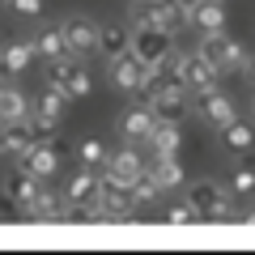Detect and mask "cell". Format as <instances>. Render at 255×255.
<instances>
[{"label": "cell", "instance_id": "cell-1", "mask_svg": "<svg viewBox=\"0 0 255 255\" xmlns=\"http://www.w3.org/2000/svg\"><path fill=\"white\" fill-rule=\"evenodd\" d=\"M187 204L196 209L200 221H234V191L217 179L187 183Z\"/></svg>", "mask_w": 255, "mask_h": 255}, {"label": "cell", "instance_id": "cell-2", "mask_svg": "<svg viewBox=\"0 0 255 255\" xmlns=\"http://www.w3.org/2000/svg\"><path fill=\"white\" fill-rule=\"evenodd\" d=\"M128 26H149V30L179 34V30H187V17L174 13L170 0H132L128 4Z\"/></svg>", "mask_w": 255, "mask_h": 255}, {"label": "cell", "instance_id": "cell-3", "mask_svg": "<svg viewBox=\"0 0 255 255\" xmlns=\"http://www.w3.org/2000/svg\"><path fill=\"white\" fill-rule=\"evenodd\" d=\"M145 102L166 124H187L191 119V90H183V85H149Z\"/></svg>", "mask_w": 255, "mask_h": 255}, {"label": "cell", "instance_id": "cell-4", "mask_svg": "<svg viewBox=\"0 0 255 255\" xmlns=\"http://www.w3.org/2000/svg\"><path fill=\"white\" fill-rule=\"evenodd\" d=\"M149 170V162L136 153L132 145H124V149H115V153H107V162H102V183H115V187H132V183L140 179V174Z\"/></svg>", "mask_w": 255, "mask_h": 255}, {"label": "cell", "instance_id": "cell-5", "mask_svg": "<svg viewBox=\"0 0 255 255\" xmlns=\"http://www.w3.org/2000/svg\"><path fill=\"white\" fill-rule=\"evenodd\" d=\"M107 68H111V85H115L119 94H145L149 90V77H153V73H149V64L140 60V55H132V51L119 55V60H111Z\"/></svg>", "mask_w": 255, "mask_h": 255}, {"label": "cell", "instance_id": "cell-6", "mask_svg": "<svg viewBox=\"0 0 255 255\" xmlns=\"http://www.w3.org/2000/svg\"><path fill=\"white\" fill-rule=\"evenodd\" d=\"M38 140H51V132H47V128H38L34 119H21V124L0 128V149H4V157H26Z\"/></svg>", "mask_w": 255, "mask_h": 255}, {"label": "cell", "instance_id": "cell-7", "mask_svg": "<svg viewBox=\"0 0 255 255\" xmlns=\"http://www.w3.org/2000/svg\"><path fill=\"white\" fill-rule=\"evenodd\" d=\"M64 30V43H68V51L73 55H94L98 51V21L85 17V13H68V17L60 21Z\"/></svg>", "mask_w": 255, "mask_h": 255}, {"label": "cell", "instance_id": "cell-8", "mask_svg": "<svg viewBox=\"0 0 255 255\" xmlns=\"http://www.w3.org/2000/svg\"><path fill=\"white\" fill-rule=\"evenodd\" d=\"M68 94L60 90V85H47L43 94L34 98V107H30V119H34L38 128H47V132H55V128L64 124V115H68Z\"/></svg>", "mask_w": 255, "mask_h": 255}, {"label": "cell", "instance_id": "cell-9", "mask_svg": "<svg viewBox=\"0 0 255 255\" xmlns=\"http://www.w3.org/2000/svg\"><path fill=\"white\" fill-rule=\"evenodd\" d=\"M179 81H183V90H191V94H204V90H217L221 73L213 68L209 60H200L196 51H183V55H179Z\"/></svg>", "mask_w": 255, "mask_h": 255}, {"label": "cell", "instance_id": "cell-10", "mask_svg": "<svg viewBox=\"0 0 255 255\" xmlns=\"http://www.w3.org/2000/svg\"><path fill=\"white\" fill-rule=\"evenodd\" d=\"M170 51H174V34H166V30H149V26H132V55H140L149 68L162 64Z\"/></svg>", "mask_w": 255, "mask_h": 255}, {"label": "cell", "instance_id": "cell-11", "mask_svg": "<svg viewBox=\"0 0 255 255\" xmlns=\"http://www.w3.org/2000/svg\"><path fill=\"white\" fill-rule=\"evenodd\" d=\"M191 111H196V115H200L209 128H226L230 119H238L234 98H230V94H221V90H204V94H196V98H191Z\"/></svg>", "mask_w": 255, "mask_h": 255}, {"label": "cell", "instance_id": "cell-12", "mask_svg": "<svg viewBox=\"0 0 255 255\" xmlns=\"http://www.w3.org/2000/svg\"><path fill=\"white\" fill-rule=\"evenodd\" d=\"M98 213H102V221H132L136 217V200H132V191L128 187H115V183H102V191H98Z\"/></svg>", "mask_w": 255, "mask_h": 255}, {"label": "cell", "instance_id": "cell-13", "mask_svg": "<svg viewBox=\"0 0 255 255\" xmlns=\"http://www.w3.org/2000/svg\"><path fill=\"white\" fill-rule=\"evenodd\" d=\"M153 124H157V115H153V107H149V102H140V107H128V111H119V119H115L119 136H124L128 145H140V140H149Z\"/></svg>", "mask_w": 255, "mask_h": 255}, {"label": "cell", "instance_id": "cell-14", "mask_svg": "<svg viewBox=\"0 0 255 255\" xmlns=\"http://www.w3.org/2000/svg\"><path fill=\"white\" fill-rule=\"evenodd\" d=\"M0 191H4V196H9V200L17 204L21 213H26L30 204H34V196L43 191V179H38V174H30L26 166L17 162V170H9V174H4V183H0Z\"/></svg>", "mask_w": 255, "mask_h": 255}, {"label": "cell", "instance_id": "cell-15", "mask_svg": "<svg viewBox=\"0 0 255 255\" xmlns=\"http://www.w3.org/2000/svg\"><path fill=\"white\" fill-rule=\"evenodd\" d=\"M34 38H13V43L0 47V81H13V77H26V68L34 64Z\"/></svg>", "mask_w": 255, "mask_h": 255}, {"label": "cell", "instance_id": "cell-16", "mask_svg": "<svg viewBox=\"0 0 255 255\" xmlns=\"http://www.w3.org/2000/svg\"><path fill=\"white\" fill-rule=\"evenodd\" d=\"M132 51V26L128 21H98V55L102 60H119Z\"/></svg>", "mask_w": 255, "mask_h": 255}, {"label": "cell", "instance_id": "cell-17", "mask_svg": "<svg viewBox=\"0 0 255 255\" xmlns=\"http://www.w3.org/2000/svg\"><path fill=\"white\" fill-rule=\"evenodd\" d=\"M21 166H26L30 174H38V179H51V174H60V162H64V149L51 145V140H38L34 149H30L26 157H17Z\"/></svg>", "mask_w": 255, "mask_h": 255}, {"label": "cell", "instance_id": "cell-18", "mask_svg": "<svg viewBox=\"0 0 255 255\" xmlns=\"http://www.w3.org/2000/svg\"><path fill=\"white\" fill-rule=\"evenodd\" d=\"M64 209H68V196H60V191L43 187L34 196V204L26 209V221H43V226H60L64 221Z\"/></svg>", "mask_w": 255, "mask_h": 255}, {"label": "cell", "instance_id": "cell-19", "mask_svg": "<svg viewBox=\"0 0 255 255\" xmlns=\"http://www.w3.org/2000/svg\"><path fill=\"white\" fill-rule=\"evenodd\" d=\"M30 107H34V102L26 98V90H17L13 81H0V128L30 119Z\"/></svg>", "mask_w": 255, "mask_h": 255}, {"label": "cell", "instance_id": "cell-20", "mask_svg": "<svg viewBox=\"0 0 255 255\" xmlns=\"http://www.w3.org/2000/svg\"><path fill=\"white\" fill-rule=\"evenodd\" d=\"M187 26H196L200 34L221 30V26H226V0H196V9H191Z\"/></svg>", "mask_w": 255, "mask_h": 255}, {"label": "cell", "instance_id": "cell-21", "mask_svg": "<svg viewBox=\"0 0 255 255\" xmlns=\"http://www.w3.org/2000/svg\"><path fill=\"white\" fill-rule=\"evenodd\" d=\"M149 174L157 179V187H162V191L183 187V162H179V153H153V166H149Z\"/></svg>", "mask_w": 255, "mask_h": 255}, {"label": "cell", "instance_id": "cell-22", "mask_svg": "<svg viewBox=\"0 0 255 255\" xmlns=\"http://www.w3.org/2000/svg\"><path fill=\"white\" fill-rule=\"evenodd\" d=\"M98 191H102V174L94 170V166H81V170L68 179L64 196H68V200H98Z\"/></svg>", "mask_w": 255, "mask_h": 255}, {"label": "cell", "instance_id": "cell-23", "mask_svg": "<svg viewBox=\"0 0 255 255\" xmlns=\"http://www.w3.org/2000/svg\"><path fill=\"white\" fill-rule=\"evenodd\" d=\"M34 51H38V60H55V55H68V43H64L60 21H51V26H38V34H34Z\"/></svg>", "mask_w": 255, "mask_h": 255}, {"label": "cell", "instance_id": "cell-24", "mask_svg": "<svg viewBox=\"0 0 255 255\" xmlns=\"http://www.w3.org/2000/svg\"><path fill=\"white\" fill-rule=\"evenodd\" d=\"M230 43H234V38H226L221 30H209V34H200V43H196V55H200V60H209L213 68L221 73V64H226Z\"/></svg>", "mask_w": 255, "mask_h": 255}, {"label": "cell", "instance_id": "cell-25", "mask_svg": "<svg viewBox=\"0 0 255 255\" xmlns=\"http://www.w3.org/2000/svg\"><path fill=\"white\" fill-rule=\"evenodd\" d=\"M179 128H183V124H166V119H157L153 132H149L153 153H179V145H183V132H179Z\"/></svg>", "mask_w": 255, "mask_h": 255}, {"label": "cell", "instance_id": "cell-26", "mask_svg": "<svg viewBox=\"0 0 255 255\" xmlns=\"http://www.w3.org/2000/svg\"><path fill=\"white\" fill-rule=\"evenodd\" d=\"M60 90L68 94L73 102H77V98H90V94H94V73L85 68L81 60H77L73 68H68V77H64V85H60Z\"/></svg>", "mask_w": 255, "mask_h": 255}, {"label": "cell", "instance_id": "cell-27", "mask_svg": "<svg viewBox=\"0 0 255 255\" xmlns=\"http://www.w3.org/2000/svg\"><path fill=\"white\" fill-rule=\"evenodd\" d=\"M217 132H221V145H226V149H238V153H247V149L255 145V128L243 124V119H230V124L217 128Z\"/></svg>", "mask_w": 255, "mask_h": 255}, {"label": "cell", "instance_id": "cell-28", "mask_svg": "<svg viewBox=\"0 0 255 255\" xmlns=\"http://www.w3.org/2000/svg\"><path fill=\"white\" fill-rule=\"evenodd\" d=\"M128 191H132V200H136V209H149V204H157V200H162V196H166V191L162 187H157V179H153V174H140V179L136 183H132V187H128Z\"/></svg>", "mask_w": 255, "mask_h": 255}, {"label": "cell", "instance_id": "cell-29", "mask_svg": "<svg viewBox=\"0 0 255 255\" xmlns=\"http://www.w3.org/2000/svg\"><path fill=\"white\" fill-rule=\"evenodd\" d=\"M230 191H234V200H243V196H255V166L251 162H238L234 170H230Z\"/></svg>", "mask_w": 255, "mask_h": 255}, {"label": "cell", "instance_id": "cell-30", "mask_svg": "<svg viewBox=\"0 0 255 255\" xmlns=\"http://www.w3.org/2000/svg\"><path fill=\"white\" fill-rule=\"evenodd\" d=\"M77 162L102 170V162H107V145H102L98 136H81V140H77Z\"/></svg>", "mask_w": 255, "mask_h": 255}, {"label": "cell", "instance_id": "cell-31", "mask_svg": "<svg viewBox=\"0 0 255 255\" xmlns=\"http://www.w3.org/2000/svg\"><path fill=\"white\" fill-rule=\"evenodd\" d=\"M162 221H170V226H196L200 217H196V209H191V204H187V196H183L179 204H170V209L162 213Z\"/></svg>", "mask_w": 255, "mask_h": 255}, {"label": "cell", "instance_id": "cell-32", "mask_svg": "<svg viewBox=\"0 0 255 255\" xmlns=\"http://www.w3.org/2000/svg\"><path fill=\"white\" fill-rule=\"evenodd\" d=\"M247 60H251V55H247V47H243V43H230L226 64H221V73H243V68H247Z\"/></svg>", "mask_w": 255, "mask_h": 255}, {"label": "cell", "instance_id": "cell-33", "mask_svg": "<svg viewBox=\"0 0 255 255\" xmlns=\"http://www.w3.org/2000/svg\"><path fill=\"white\" fill-rule=\"evenodd\" d=\"M4 4H9L17 17H38V13H43V0H4Z\"/></svg>", "mask_w": 255, "mask_h": 255}, {"label": "cell", "instance_id": "cell-34", "mask_svg": "<svg viewBox=\"0 0 255 255\" xmlns=\"http://www.w3.org/2000/svg\"><path fill=\"white\" fill-rule=\"evenodd\" d=\"M170 4H174L179 17H191V9H196V0H170Z\"/></svg>", "mask_w": 255, "mask_h": 255}, {"label": "cell", "instance_id": "cell-35", "mask_svg": "<svg viewBox=\"0 0 255 255\" xmlns=\"http://www.w3.org/2000/svg\"><path fill=\"white\" fill-rule=\"evenodd\" d=\"M234 221H247V226H255V204H251L247 213H234Z\"/></svg>", "mask_w": 255, "mask_h": 255}, {"label": "cell", "instance_id": "cell-36", "mask_svg": "<svg viewBox=\"0 0 255 255\" xmlns=\"http://www.w3.org/2000/svg\"><path fill=\"white\" fill-rule=\"evenodd\" d=\"M243 73L251 77V85H255V55H251V60H247V68H243Z\"/></svg>", "mask_w": 255, "mask_h": 255}]
</instances>
